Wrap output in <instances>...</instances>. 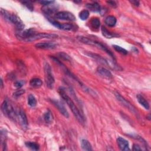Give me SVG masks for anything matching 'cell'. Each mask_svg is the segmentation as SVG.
Segmentation results:
<instances>
[{
  "mask_svg": "<svg viewBox=\"0 0 151 151\" xmlns=\"http://www.w3.org/2000/svg\"><path fill=\"white\" fill-rule=\"evenodd\" d=\"M58 92L61 97L64 99V100L65 101V103L67 104V105L71 109L72 113H73L74 116L76 118L77 121L82 125H84L85 123L84 117L83 114L80 111V110H78V109L73 101V100L67 94L65 91V88L63 87H60L58 88Z\"/></svg>",
  "mask_w": 151,
  "mask_h": 151,
  "instance_id": "1",
  "label": "cell"
},
{
  "mask_svg": "<svg viewBox=\"0 0 151 151\" xmlns=\"http://www.w3.org/2000/svg\"><path fill=\"white\" fill-rule=\"evenodd\" d=\"M1 14L4 20L15 26L17 32H21L24 30L25 27L24 22L17 15L10 13L8 11L2 8L1 9Z\"/></svg>",
  "mask_w": 151,
  "mask_h": 151,
  "instance_id": "2",
  "label": "cell"
},
{
  "mask_svg": "<svg viewBox=\"0 0 151 151\" xmlns=\"http://www.w3.org/2000/svg\"><path fill=\"white\" fill-rule=\"evenodd\" d=\"M1 111L5 116L11 120L15 122L17 121V110L15 109L12 103L8 100L6 99L2 102L1 104Z\"/></svg>",
  "mask_w": 151,
  "mask_h": 151,
  "instance_id": "3",
  "label": "cell"
},
{
  "mask_svg": "<svg viewBox=\"0 0 151 151\" xmlns=\"http://www.w3.org/2000/svg\"><path fill=\"white\" fill-rule=\"evenodd\" d=\"M77 38L80 42H81L84 44L90 45L95 46V47H97L98 48L101 49V50L104 51L107 54H108L110 57L113 58V59H114V55H113V52L111 51V50H110L107 47H106L104 45H103L101 42H98L95 40H91V39H90V38H88L83 37V36H78Z\"/></svg>",
  "mask_w": 151,
  "mask_h": 151,
  "instance_id": "4",
  "label": "cell"
},
{
  "mask_svg": "<svg viewBox=\"0 0 151 151\" xmlns=\"http://www.w3.org/2000/svg\"><path fill=\"white\" fill-rule=\"evenodd\" d=\"M44 73H45V80L47 86L49 88H52L54 86L55 80L52 74V70L50 65L48 63H45L44 65Z\"/></svg>",
  "mask_w": 151,
  "mask_h": 151,
  "instance_id": "5",
  "label": "cell"
},
{
  "mask_svg": "<svg viewBox=\"0 0 151 151\" xmlns=\"http://www.w3.org/2000/svg\"><path fill=\"white\" fill-rule=\"evenodd\" d=\"M114 96L117 100L127 109H128L131 113H133L134 115L138 116V112L134 106H133L129 101L126 100L123 97H122L119 93L114 92Z\"/></svg>",
  "mask_w": 151,
  "mask_h": 151,
  "instance_id": "6",
  "label": "cell"
},
{
  "mask_svg": "<svg viewBox=\"0 0 151 151\" xmlns=\"http://www.w3.org/2000/svg\"><path fill=\"white\" fill-rule=\"evenodd\" d=\"M58 35L55 34H51V33H46V32H35L33 34L31 37L28 38L25 41L27 42H32L36 40L44 39V38H57Z\"/></svg>",
  "mask_w": 151,
  "mask_h": 151,
  "instance_id": "7",
  "label": "cell"
},
{
  "mask_svg": "<svg viewBox=\"0 0 151 151\" xmlns=\"http://www.w3.org/2000/svg\"><path fill=\"white\" fill-rule=\"evenodd\" d=\"M54 18L59 20H65L70 21H74L76 19L75 16L71 12L68 11L57 12L55 14Z\"/></svg>",
  "mask_w": 151,
  "mask_h": 151,
  "instance_id": "8",
  "label": "cell"
},
{
  "mask_svg": "<svg viewBox=\"0 0 151 151\" xmlns=\"http://www.w3.org/2000/svg\"><path fill=\"white\" fill-rule=\"evenodd\" d=\"M47 19L51 22L52 25L54 27L64 31H70L74 29V25L72 24L66 23V24H61L55 20L51 18L50 17H47Z\"/></svg>",
  "mask_w": 151,
  "mask_h": 151,
  "instance_id": "9",
  "label": "cell"
},
{
  "mask_svg": "<svg viewBox=\"0 0 151 151\" xmlns=\"http://www.w3.org/2000/svg\"><path fill=\"white\" fill-rule=\"evenodd\" d=\"M17 120L19 122L20 126L24 130H26L27 129L28 125L27 117L24 111L21 109L17 110Z\"/></svg>",
  "mask_w": 151,
  "mask_h": 151,
  "instance_id": "10",
  "label": "cell"
},
{
  "mask_svg": "<svg viewBox=\"0 0 151 151\" xmlns=\"http://www.w3.org/2000/svg\"><path fill=\"white\" fill-rule=\"evenodd\" d=\"M52 104L58 110V111L66 118L69 117L68 112L67 111L66 108L65 107L64 105L61 103L60 101L57 100H51Z\"/></svg>",
  "mask_w": 151,
  "mask_h": 151,
  "instance_id": "11",
  "label": "cell"
},
{
  "mask_svg": "<svg viewBox=\"0 0 151 151\" xmlns=\"http://www.w3.org/2000/svg\"><path fill=\"white\" fill-rule=\"evenodd\" d=\"M86 54L89 57H90L91 58H93L94 60L97 61L98 63H99L100 64L105 65V66H107L109 67L108 65V62L107 60H106V59H104L103 57H102L101 55L96 54V53H93V52H86Z\"/></svg>",
  "mask_w": 151,
  "mask_h": 151,
  "instance_id": "12",
  "label": "cell"
},
{
  "mask_svg": "<svg viewBox=\"0 0 151 151\" xmlns=\"http://www.w3.org/2000/svg\"><path fill=\"white\" fill-rule=\"evenodd\" d=\"M35 47L40 49L49 50L55 48L57 47V44L53 42H42L37 43L35 45Z\"/></svg>",
  "mask_w": 151,
  "mask_h": 151,
  "instance_id": "13",
  "label": "cell"
},
{
  "mask_svg": "<svg viewBox=\"0 0 151 151\" xmlns=\"http://www.w3.org/2000/svg\"><path fill=\"white\" fill-rule=\"evenodd\" d=\"M117 143L118 146L120 149V150H124V151L130 150L129 142L125 139H124L122 137H119L117 139Z\"/></svg>",
  "mask_w": 151,
  "mask_h": 151,
  "instance_id": "14",
  "label": "cell"
},
{
  "mask_svg": "<svg viewBox=\"0 0 151 151\" xmlns=\"http://www.w3.org/2000/svg\"><path fill=\"white\" fill-rule=\"evenodd\" d=\"M57 8L56 6H55L54 5H45L43 6L42 8V11L46 15H47V17H48L50 15H52V14H55L57 12Z\"/></svg>",
  "mask_w": 151,
  "mask_h": 151,
  "instance_id": "15",
  "label": "cell"
},
{
  "mask_svg": "<svg viewBox=\"0 0 151 151\" xmlns=\"http://www.w3.org/2000/svg\"><path fill=\"white\" fill-rule=\"evenodd\" d=\"M97 72L103 77L106 78H111L113 77L112 74L110 71L103 67H99L97 68Z\"/></svg>",
  "mask_w": 151,
  "mask_h": 151,
  "instance_id": "16",
  "label": "cell"
},
{
  "mask_svg": "<svg viewBox=\"0 0 151 151\" xmlns=\"http://www.w3.org/2000/svg\"><path fill=\"white\" fill-rule=\"evenodd\" d=\"M101 33L103 34V35L106 37V38H115V37H118L120 35L117 34V33H114V32H110L109 31H108L105 27H101Z\"/></svg>",
  "mask_w": 151,
  "mask_h": 151,
  "instance_id": "17",
  "label": "cell"
},
{
  "mask_svg": "<svg viewBox=\"0 0 151 151\" xmlns=\"http://www.w3.org/2000/svg\"><path fill=\"white\" fill-rule=\"evenodd\" d=\"M136 99H137V100L139 102V103L141 106H142L145 109H146V110L149 109V107H150L149 104L147 102V101L145 99V97L143 96H142L140 94H137Z\"/></svg>",
  "mask_w": 151,
  "mask_h": 151,
  "instance_id": "18",
  "label": "cell"
},
{
  "mask_svg": "<svg viewBox=\"0 0 151 151\" xmlns=\"http://www.w3.org/2000/svg\"><path fill=\"white\" fill-rule=\"evenodd\" d=\"M86 6L90 9V11L95 12H99L101 10L100 6L99 4L97 2H93V3H90V4H87L86 5Z\"/></svg>",
  "mask_w": 151,
  "mask_h": 151,
  "instance_id": "19",
  "label": "cell"
},
{
  "mask_svg": "<svg viewBox=\"0 0 151 151\" xmlns=\"http://www.w3.org/2000/svg\"><path fill=\"white\" fill-rule=\"evenodd\" d=\"M104 22H105V24L107 26H109L110 27H113L115 26V25L117 22V19L115 17H114L113 15H109L106 18Z\"/></svg>",
  "mask_w": 151,
  "mask_h": 151,
  "instance_id": "20",
  "label": "cell"
},
{
  "mask_svg": "<svg viewBox=\"0 0 151 151\" xmlns=\"http://www.w3.org/2000/svg\"><path fill=\"white\" fill-rule=\"evenodd\" d=\"M7 133L5 129H1V144L2 147V150H6V135Z\"/></svg>",
  "mask_w": 151,
  "mask_h": 151,
  "instance_id": "21",
  "label": "cell"
},
{
  "mask_svg": "<svg viewBox=\"0 0 151 151\" xmlns=\"http://www.w3.org/2000/svg\"><path fill=\"white\" fill-rule=\"evenodd\" d=\"M29 85L33 88H40L42 85V80L39 78H33L29 81Z\"/></svg>",
  "mask_w": 151,
  "mask_h": 151,
  "instance_id": "22",
  "label": "cell"
},
{
  "mask_svg": "<svg viewBox=\"0 0 151 151\" xmlns=\"http://www.w3.org/2000/svg\"><path fill=\"white\" fill-rule=\"evenodd\" d=\"M44 119L46 123H51L53 120V116L50 110H47L44 114Z\"/></svg>",
  "mask_w": 151,
  "mask_h": 151,
  "instance_id": "23",
  "label": "cell"
},
{
  "mask_svg": "<svg viewBox=\"0 0 151 151\" xmlns=\"http://www.w3.org/2000/svg\"><path fill=\"white\" fill-rule=\"evenodd\" d=\"M81 147L83 150H92V147H91V144L89 143V142L86 139H83L81 140Z\"/></svg>",
  "mask_w": 151,
  "mask_h": 151,
  "instance_id": "24",
  "label": "cell"
},
{
  "mask_svg": "<svg viewBox=\"0 0 151 151\" xmlns=\"http://www.w3.org/2000/svg\"><path fill=\"white\" fill-rule=\"evenodd\" d=\"M28 104L31 107H35L37 105V100L32 94H29L28 96Z\"/></svg>",
  "mask_w": 151,
  "mask_h": 151,
  "instance_id": "25",
  "label": "cell"
},
{
  "mask_svg": "<svg viewBox=\"0 0 151 151\" xmlns=\"http://www.w3.org/2000/svg\"><path fill=\"white\" fill-rule=\"evenodd\" d=\"M25 146L33 150H39V145L35 142H25Z\"/></svg>",
  "mask_w": 151,
  "mask_h": 151,
  "instance_id": "26",
  "label": "cell"
},
{
  "mask_svg": "<svg viewBox=\"0 0 151 151\" xmlns=\"http://www.w3.org/2000/svg\"><path fill=\"white\" fill-rule=\"evenodd\" d=\"M90 24L93 28L95 29H98L100 25V21L97 18H93L91 19Z\"/></svg>",
  "mask_w": 151,
  "mask_h": 151,
  "instance_id": "27",
  "label": "cell"
},
{
  "mask_svg": "<svg viewBox=\"0 0 151 151\" xmlns=\"http://www.w3.org/2000/svg\"><path fill=\"white\" fill-rule=\"evenodd\" d=\"M89 17V12L87 9H83L79 13V17L80 18L83 20H86Z\"/></svg>",
  "mask_w": 151,
  "mask_h": 151,
  "instance_id": "28",
  "label": "cell"
},
{
  "mask_svg": "<svg viewBox=\"0 0 151 151\" xmlns=\"http://www.w3.org/2000/svg\"><path fill=\"white\" fill-rule=\"evenodd\" d=\"M114 49L119 52V53L122 54H123V55H126L127 54V51L126 50H125L124 48H123V47L119 46V45H113Z\"/></svg>",
  "mask_w": 151,
  "mask_h": 151,
  "instance_id": "29",
  "label": "cell"
},
{
  "mask_svg": "<svg viewBox=\"0 0 151 151\" xmlns=\"http://www.w3.org/2000/svg\"><path fill=\"white\" fill-rule=\"evenodd\" d=\"M57 55H58V57L59 58H62L63 60H66V61H70L71 60V58H70V57L67 54H66L65 52H60L57 54Z\"/></svg>",
  "mask_w": 151,
  "mask_h": 151,
  "instance_id": "30",
  "label": "cell"
},
{
  "mask_svg": "<svg viewBox=\"0 0 151 151\" xmlns=\"http://www.w3.org/2000/svg\"><path fill=\"white\" fill-rule=\"evenodd\" d=\"M25 93V90H23V89H19L17 91H15L14 93H13V97L15 98V99H17L18 97H19L21 96H22L24 93Z\"/></svg>",
  "mask_w": 151,
  "mask_h": 151,
  "instance_id": "31",
  "label": "cell"
},
{
  "mask_svg": "<svg viewBox=\"0 0 151 151\" xmlns=\"http://www.w3.org/2000/svg\"><path fill=\"white\" fill-rule=\"evenodd\" d=\"M29 10L32 11L34 9V6L30 1H24L22 2Z\"/></svg>",
  "mask_w": 151,
  "mask_h": 151,
  "instance_id": "32",
  "label": "cell"
},
{
  "mask_svg": "<svg viewBox=\"0 0 151 151\" xmlns=\"http://www.w3.org/2000/svg\"><path fill=\"white\" fill-rule=\"evenodd\" d=\"M25 84V82L22 80H19V81H16L15 83H14V86L17 88H21L22 87L24 84Z\"/></svg>",
  "mask_w": 151,
  "mask_h": 151,
  "instance_id": "33",
  "label": "cell"
},
{
  "mask_svg": "<svg viewBox=\"0 0 151 151\" xmlns=\"http://www.w3.org/2000/svg\"><path fill=\"white\" fill-rule=\"evenodd\" d=\"M54 2V1H40V3L42 5H43V6L51 5V4H52Z\"/></svg>",
  "mask_w": 151,
  "mask_h": 151,
  "instance_id": "34",
  "label": "cell"
},
{
  "mask_svg": "<svg viewBox=\"0 0 151 151\" xmlns=\"http://www.w3.org/2000/svg\"><path fill=\"white\" fill-rule=\"evenodd\" d=\"M132 150H134V151H139V150H142V148L140 147V146H139L137 144H133V147H132Z\"/></svg>",
  "mask_w": 151,
  "mask_h": 151,
  "instance_id": "35",
  "label": "cell"
},
{
  "mask_svg": "<svg viewBox=\"0 0 151 151\" xmlns=\"http://www.w3.org/2000/svg\"><path fill=\"white\" fill-rule=\"evenodd\" d=\"M110 6H111L112 7H116L117 6V4L116 3L115 1H107V2Z\"/></svg>",
  "mask_w": 151,
  "mask_h": 151,
  "instance_id": "36",
  "label": "cell"
},
{
  "mask_svg": "<svg viewBox=\"0 0 151 151\" xmlns=\"http://www.w3.org/2000/svg\"><path fill=\"white\" fill-rule=\"evenodd\" d=\"M133 5H135V6H139V2L137 1H130Z\"/></svg>",
  "mask_w": 151,
  "mask_h": 151,
  "instance_id": "37",
  "label": "cell"
},
{
  "mask_svg": "<svg viewBox=\"0 0 151 151\" xmlns=\"http://www.w3.org/2000/svg\"><path fill=\"white\" fill-rule=\"evenodd\" d=\"M3 87H4L3 81H2V79H1V89L3 88Z\"/></svg>",
  "mask_w": 151,
  "mask_h": 151,
  "instance_id": "38",
  "label": "cell"
}]
</instances>
